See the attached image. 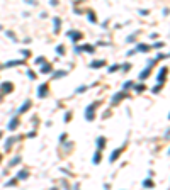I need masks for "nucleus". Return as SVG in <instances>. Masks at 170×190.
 I'll return each instance as SVG.
<instances>
[{
	"label": "nucleus",
	"mask_w": 170,
	"mask_h": 190,
	"mask_svg": "<svg viewBox=\"0 0 170 190\" xmlns=\"http://www.w3.org/2000/svg\"><path fill=\"white\" fill-rule=\"evenodd\" d=\"M162 46H163V43H155L153 44V48H162Z\"/></svg>",
	"instance_id": "obj_24"
},
{
	"label": "nucleus",
	"mask_w": 170,
	"mask_h": 190,
	"mask_svg": "<svg viewBox=\"0 0 170 190\" xmlns=\"http://www.w3.org/2000/svg\"><path fill=\"white\" fill-rule=\"evenodd\" d=\"M121 68H123V71H128V70H129V68H131V66H129V65H123V66H121Z\"/></svg>",
	"instance_id": "obj_22"
},
{
	"label": "nucleus",
	"mask_w": 170,
	"mask_h": 190,
	"mask_svg": "<svg viewBox=\"0 0 170 190\" xmlns=\"http://www.w3.org/2000/svg\"><path fill=\"white\" fill-rule=\"evenodd\" d=\"M160 88H162V85H158V87H155V88H153V93H157V92H158Z\"/></svg>",
	"instance_id": "obj_25"
},
{
	"label": "nucleus",
	"mask_w": 170,
	"mask_h": 190,
	"mask_svg": "<svg viewBox=\"0 0 170 190\" xmlns=\"http://www.w3.org/2000/svg\"><path fill=\"white\" fill-rule=\"evenodd\" d=\"M97 107V102L95 104H92L90 107H87V112H85V119H88V121H92L94 119V109Z\"/></svg>",
	"instance_id": "obj_1"
},
{
	"label": "nucleus",
	"mask_w": 170,
	"mask_h": 190,
	"mask_svg": "<svg viewBox=\"0 0 170 190\" xmlns=\"http://www.w3.org/2000/svg\"><path fill=\"white\" fill-rule=\"evenodd\" d=\"M119 155H121V149H116V151H114V153H112V155H111V158H109V161H111V163H114V161H116V158H117Z\"/></svg>",
	"instance_id": "obj_5"
},
{
	"label": "nucleus",
	"mask_w": 170,
	"mask_h": 190,
	"mask_svg": "<svg viewBox=\"0 0 170 190\" xmlns=\"http://www.w3.org/2000/svg\"><path fill=\"white\" fill-rule=\"evenodd\" d=\"M88 19H90V22H95V17H94L92 12H88Z\"/></svg>",
	"instance_id": "obj_20"
},
{
	"label": "nucleus",
	"mask_w": 170,
	"mask_h": 190,
	"mask_svg": "<svg viewBox=\"0 0 170 190\" xmlns=\"http://www.w3.org/2000/svg\"><path fill=\"white\" fill-rule=\"evenodd\" d=\"M56 53H60V54H63V53H65V48H63V46H58V48H56Z\"/></svg>",
	"instance_id": "obj_18"
},
{
	"label": "nucleus",
	"mask_w": 170,
	"mask_h": 190,
	"mask_svg": "<svg viewBox=\"0 0 170 190\" xmlns=\"http://www.w3.org/2000/svg\"><path fill=\"white\" fill-rule=\"evenodd\" d=\"M138 49H140V51H148V46H143V44H140V46H138Z\"/></svg>",
	"instance_id": "obj_19"
},
{
	"label": "nucleus",
	"mask_w": 170,
	"mask_h": 190,
	"mask_svg": "<svg viewBox=\"0 0 170 190\" xmlns=\"http://www.w3.org/2000/svg\"><path fill=\"white\" fill-rule=\"evenodd\" d=\"M26 177H27V172H21V173L17 175V178H19V180H24Z\"/></svg>",
	"instance_id": "obj_16"
},
{
	"label": "nucleus",
	"mask_w": 170,
	"mask_h": 190,
	"mask_svg": "<svg viewBox=\"0 0 170 190\" xmlns=\"http://www.w3.org/2000/svg\"><path fill=\"white\" fill-rule=\"evenodd\" d=\"M46 90H48V85H46V83H44V85H41V87H39V90H37V97L43 99V97H44V93H46Z\"/></svg>",
	"instance_id": "obj_2"
},
{
	"label": "nucleus",
	"mask_w": 170,
	"mask_h": 190,
	"mask_svg": "<svg viewBox=\"0 0 170 190\" xmlns=\"http://www.w3.org/2000/svg\"><path fill=\"white\" fill-rule=\"evenodd\" d=\"M168 119H170V116H168Z\"/></svg>",
	"instance_id": "obj_26"
},
{
	"label": "nucleus",
	"mask_w": 170,
	"mask_h": 190,
	"mask_svg": "<svg viewBox=\"0 0 170 190\" xmlns=\"http://www.w3.org/2000/svg\"><path fill=\"white\" fill-rule=\"evenodd\" d=\"M168 153H170V151H168Z\"/></svg>",
	"instance_id": "obj_27"
},
{
	"label": "nucleus",
	"mask_w": 170,
	"mask_h": 190,
	"mask_svg": "<svg viewBox=\"0 0 170 190\" xmlns=\"http://www.w3.org/2000/svg\"><path fill=\"white\" fill-rule=\"evenodd\" d=\"M148 75H150V68H146L145 71H141V73H140V78L143 80V78H146V77H148Z\"/></svg>",
	"instance_id": "obj_10"
},
{
	"label": "nucleus",
	"mask_w": 170,
	"mask_h": 190,
	"mask_svg": "<svg viewBox=\"0 0 170 190\" xmlns=\"http://www.w3.org/2000/svg\"><path fill=\"white\" fill-rule=\"evenodd\" d=\"M106 63H104V60L102 61H94V63H90V68H99V66H104Z\"/></svg>",
	"instance_id": "obj_6"
},
{
	"label": "nucleus",
	"mask_w": 170,
	"mask_h": 190,
	"mask_svg": "<svg viewBox=\"0 0 170 190\" xmlns=\"http://www.w3.org/2000/svg\"><path fill=\"white\" fill-rule=\"evenodd\" d=\"M29 105H31V102H29V100H26V102H24V105H22L21 109H19V112H26V109H29Z\"/></svg>",
	"instance_id": "obj_8"
},
{
	"label": "nucleus",
	"mask_w": 170,
	"mask_h": 190,
	"mask_svg": "<svg viewBox=\"0 0 170 190\" xmlns=\"http://www.w3.org/2000/svg\"><path fill=\"white\" fill-rule=\"evenodd\" d=\"M99 160H100V151H95V155H94V163H99Z\"/></svg>",
	"instance_id": "obj_11"
},
{
	"label": "nucleus",
	"mask_w": 170,
	"mask_h": 190,
	"mask_svg": "<svg viewBox=\"0 0 170 190\" xmlns=\"http://www.w3.org/2000/svg\"><path fill=\"white\" fill-rule=\"evenodd\" d=\"M70 37H73V41H78V39H82V34L80 32H70Z\"/></svg>",
	"instance_id": "obj_7"
},
{
	"label": "nucleus",
	"mask_w": 170,
	"mask_h": 190,
	"mask_svg": "<svg viewBox=\"0 0 170 190\" xmlns=\"http://www.w3.org/2000/svg\"><path fill=\"white\" fill-rule=\"evenodd\" d=\"M104 144H106V139H104V138H99V139H97V146H99V148H104Z\"/></svg>",
	"instance_id": "obj_13"
},
{
	"label": "nucleus",
	"mask_w": 170,
	"mask_h": 190,
	"mask_svg": "<svg viewBox=\"0 0 170 190\" xmlns=\"http://www.w3.org/2000/svg\"><path fill=\"white\" fill-rule=\"evenodd\" d=\"M131 87H133V82H126L124 85H123V88L126 90V88H131Z\"/></svg>",
	"instance_id": "obj_17"
},
{
	"label": "nucleus",
	"mask_w": 170,
	"mask_h": 190,
	"mask_svg": "<svg viewBox=\"0 0 170 190\" xmlns=\"http://www.w3.org/2000/svg\"><path fill=\"white\" fill-rule=\"evenodd\" d=\"M143 187H146V188H152V187H153V182H152V180H146V182H143Z\"/></svg>",
	"instance_id": "obj_14"
},
{
	"label": "nucleus",
	"mask_w": 170,
	"mask_h": 190,
	"mask_svg": "<svg viewBox=\"0 0 170 190\" xmlns=\"http://www.w3.org/2000/svg\"><path fill=\"white\" fill-rule=\"evenodd\" d=\"M41 71H43V73H49V71H51V65H44Z\"/></svg>",
	"instance_id": "obj_15"
},
{
	"label": "nucleus",
	"mask_w": 170,
	"mask_h": 190,
	"mask_svg": "<svg viewBox=\"0 0 170 190\" xmlns=\"http://www.w3.org/2000/svg\"><path fill=\"white\" fill-rule=\"evenodd\" d=\"M124 95H126L124 92H121V93H116L114 97H112V104H116V102H119V100H121L123 97H124Z\"/></svg>",
	"instance_id": "obj_4"
},
{
	"label": "nucleus",
	"mask_w": 170,
	"mask_h": 190,
	"mask_svg": "<svg viewBox=\"0 0 170 190\" xmlns=\"http://www.w3.org/2000/svg\"><path fill=\"white\" fill-rule=\"evenodd\" d=\"M117 68H119V66H117V65H114V66H111V68H109V71H111V73H112V71H116V70H117Z\"/></svg>",
	"instance_id": "obj_21"
},
{
	"label": "nucleus",
	"mask_w": 170,
	"mask_h": 190,
	"mask_svg": "<svg viewBox=\"0 0 170 190\" xmlns=\"http://www.w3.org/2000/svg\"><path fill=\"white\" fill-rule=\"evenodd\" d=\"M54 32H60V19H54Z\"/></svg>",
	"instance_id": "obj_9"
},
{
	"label": "nucleus",
	"mask_w": 170,
	"mask_h": 190,
	"mask_svg": "<svg viewBox=\"0 0 170 190\" xmlns=\"http://www.w3.org/2000/svg\"><path fill=\"white\" fill-rule=\"evenodd\" d=\"M141 90H145V85H138L136 87V92H141Z\"/></svg>",
	"instance_id": "obj_23"
},
{
	"label": "nucleus",
	"mask_w": 170,
	"mask_h": 190,
	"mask_svg": "<svg viewBox=\"0 0 170 190\" xmlns=\"http://www.w3.org/2000/svg\"><path fill=\"white\" fill-rule=\"evenodd\" d=\"M165 75H167V68L163 66V68L160 70V73H158V82H160V83H162V82L165 80Z\"/></svg>",
	"instance_id": "obj_3"
},
{
	"label": "nucleus",
	"mask_w": 170,
	"mask_h": 190,
	"mask_svg": "<svg viewBox=\"0 0 170 190\" xmlns=\"http://www.w3.org/2000/svg\"><path fill=\"white\" fill-rule=\"evenodd\" d=\"M15 127H17V119H12L9 124V129H15Z\"/></svg>",
	"instance_id": "obj_12"
}]
</instances>
